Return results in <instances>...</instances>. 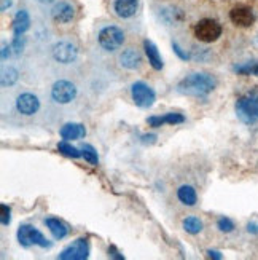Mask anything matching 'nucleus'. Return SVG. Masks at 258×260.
<instances>
[{"label":"nucleus","mask_w":258,"mask_h":260,"mask_svg":"<svg viewBox=\"0 0 258 260\" xmlns=\"http://www.w3.org/2000/svg\"><path fill=\"white\" fill-rule=\"evenodd\" d=\"M230 19L233 21V24L241 26V27H249L253 24L255 16L252 13V10L247 7H236L230 11Z\"/></svg>","instance_id":"9b49d317"},{"label":"nucleus","mask_w":258,"mask_h":260,"mask_svg":"<svg viewBox=\"0 0 258 260\" xmlns=\"http://www.w3.org/2000/svg\"><path fill=\"white\" fill-rule=\"evenodd\" d=\"M183 121H185V117L180 114H174V112L166 114L163 117H149L147 118V123L152 128H160V126L166 125V123H169V125H178V123H183Z\"/></svg>","instance_id":"dca6fc26"},{"label":"nucleus","mask_w":258,"mask_h":260,"mask_svg":"<svg viewBox=\"0 0 258 260\" xmlns=\"http://www.w3.org/2000/svg\"><path fill=\"white\" fill-rule=\"evenodd\" d=\"M82 156L85 158V160L89 163V165H97L99 163V156H97V152L93 145H89V144H85L82 145Z\"/></svg>","instance_id":"b1692460"},{"label":"nucleus","mask_w":258,"mask_h":260,"mask_svg":"<svg viewBox=\"0 0 258 260\" xmlns=\"http://www.w3.org/2000/svg\"><path fill=\"white\" fill-rule=\"evenodd\" d=\"M195 36L201 42L212 43L222 36V26L215 19H209V18L201 19L195 26Z\"/></svg>","instance_id":"423d86ee"},{"label":"nucleus","mask_w":258,"mask_h":260,"mask_svg":"<svg viewBox=\"0 0 258 260\" xmlns=\"http://www.w3.org/2000/svg\"><path fill=\"white\" fill-rule=\"evenodd\" d=\"M99 45L105 51H115L118 50L123 42H125V32L117 26H107L99 32Z\"/></svg>","instance_id":"7ed1b4c3"},{"label":"nucleus","mask_w":258,"mask_h":260,"mask_svg":"<svg viewBox=\"0 0 258 260\" xmlns=\"http://www.w3.org/2000/svg\"><path fill=\"white\" fill-rule=\"evenodd\" d=\"M51 54L53 59L59 64H72L77 61L78 58V50L73 43L67 42V40H61L56 42L51 48Z\"/></svg>","instance_id":"6e6552de"},{"label":"nucleus","mask_w":258,"mask_h":260,"mask_svg":"<svg viewBox=\"0 0 258 260\" xmlns=\"http://www.w3.org/2000/svg\"><path fill=\"white\" fill-rule=\"evenodd\" d=\"M207 254H209V257H210V258H217V260H220V258H222L220 252H217V251H209Z\"/></svg>","instance_id":"7c9ffc66"},{"label":"nucleus","mask_w":258,"mask_h":260,"mask_svg":"<svg viewBox=\"0 0 258 260\" xmlns=\"http://www.w3.org/2000/svg\"><path fill=\"white\" fill-rule=\"evenodd\" d=\"M143 48H145V54H147L150 66L155 71H161L163 69V59H161V54H160L158 48H156V45L150 40H145Z\"/></svg>","instance_id":"f3484780"},{"label":"nucleus","mask_w":258,"mask_h":260,"mask_svg":"<svg viewBox=\"0 0 258 260\" xmlns=\"http://www.w3.org/2000/svg\"><path fill=\"white\" fill-rule=\"evenodd\" d=\"M30 26V19H29V15L26 10H19L15 19H13V32L15 36H22Z\"/></svg>","instance_id":"aec40b11"},{"label":"nucleus","mask_w":258,"mask_h":260,"mask_svg":"<svg viewBox=\"0 0 258 260\" xmlns=\"http://www.w3.org/2000/svg\"><path fill=\"white\" fill-rule=\"evenodd\" d=\"M51 16L56 22H61V24H67L70 22L75 16V10L70 4L67 2H59L56 4L51 10Z\"/></svg>","instance_id":"ddd939ff"},{"label":"nucleus","mask_w":258,"mask_h":260,"mask_svg":"<svg viewBox=\"0 0 258 260\" xmlns=\"http://www.w3.org/2000/svg\"><path fill=\"white\" fill-rule=\"evenodd\" d=\"M217 86V80L210 74H192L185 77L183 80L177 85L178 93L188 96H207L212 89Z\"/></svg>","instance_id":"f257e3e1"},{"label":"nucleus","mask_w":258,"mask_h":260,"mask_svg":"<svg viewBox=\"0 0 258 260\" xmlns=\"http://www.w3.org/2000/svg\"><path fill=\"white\" fill-rule=\"evenodd\" d=\"M40 2H43V4H50V2H53V0H40Z\"/></svg>","instance_id":"473e14b6"},{"label":"nucleus","mask_w":258,"mask_h":260,"mask_svg":"<svg viewBox=\"0 0 258 260\" xmlns=\"http://www.w3.org/2000/svg\"><path fill=\"white\" fill-rule=\"evenodd\" d=\"M0 208H2V225L7 227V225H10V220H11V211L5 203H2V206Z\"/></svg>","instance_id":"bb28decb"},{"label":"nucleus","mask_w":258,"mask_h":260,"mask_svg":"<svg viewBox=\"0 0 258 260\" xmlns=\"http://www.w3.org/2000/svg\"><path fill=\"white\" fill-rule=\"evenodd\" d=\"M182 225H183V230L190 235H198L199 232H203V222L195 216H190V217L183 219Z\"/></svg>","instance_id":"412c9836"},{"label":"nucleus","mask_w":258,"mask_h":260,"mask_svg":"<svg viewBox=\"0 0 258 260\" xmlns=\"http://www.w3.org/2000/svg\"><path fill=\"white\" fill-rule=\"evenodd\" d=\"M58 150H59L62 155L69 156V158H80V156H82V149L78 150L77 147H73V145L69 144V141H62V142H59V144H58Z\"/></svg>","instance_id":"4be33fe9"},{"label":"nucleus","mask_w":258,"mask_h":260,"mask_svg":"<svg viewBox=\"0 0 258 260\" xmlns=\"http://www.w3.org/2000/svg\"><path fill=\"white\" fill-rule=\"evenodd\" d=\"M19 78V74L15 67H8V69H4L2 72V86H13Z\"/></svg>","instance_id":"5701e85b"},{"label":"nucleus","mask_w":258,"mask_h":260,"mask_svg":"<svg viewBox=\"0 0 258 260\" xmlns=\"http://www.w3.org/2000/svg\"><path fill=\"white\" fill-rule=\"evenodd\" d=\"M236 114L245 125H255L258 123V88L244 94L236 103Z\"/></svg>","instance_id":"f03ea898"},{"label":"nucleus","mask_w":258,"mask_h":260,"mask_svg":"<svg viewBox=\"0 0 258 260\" xmlns=\"http://www.w3.org/2000/svg\"><path fill=\"white\" fill-rule=\"evenodd\" d=\"M16 110L24 117H32L40 110V99L33 93H21L15 101Z\"/></svg>","instance_id":"1a4fd4ad"},{"label":"nucleus","mask_w":258,"mask_h":260,"mask_svg":"<svg viewBox=\"0 0 258 260\" xmlns=\"http://www.w3.org/2000/svg\"><path fill=\"white\" fill-rule=\"evenodd\" d=\"M177 198L180 203H183L185 206H195L198 201L196 190L192 185H182L177 190Z\"/></svg>","instance_id":"6ab92c4d"},{"label":"nucleus","mask_w":258,"mask_h":260,"mask_svg":"<svg viewBox=\"0 0 258 260\" xmlns=\"http://www.w3.org/2000/svg\"><path fill=\"white\" fill-rule=\"evenodd\" d=\"M131 96H132V101L134 104L140 109H149L155 104L156 101V94L153 89L143 82H136L132 83L131 86Z\"/></svg>","instance_id":"0eeeda50"},{"label":"nucleus","mask_w":258,"mask_h":260,"mask_svg":"<svg viewBox=\"0 0 258 260\" xmlns=\"http://www.w3.org/2000/svg\"><path fill=\"white\" fill-rule=\"evenodd\" d=\"M11 5V0H2V5H0V8H2V11H5L7 8H10Z\"/></svg>","instance_id":"2f4dec72"},{"label":"nucleus","mask_w":258,"mask_h":260,"mask_svg":"<svg viewBox=\"0 0 258 260\" xmlns=\"http://www.w3.org/2000/svg\"><path fill=\"white\" fill-rule=\"evenodd\" d=\"M24 37L22 36H15V39H13V43H11V50H13V53L18 56V54H21L22 53V50H24Z\"/></svg>","instance_id":"a878e982"},{"label":"nucleus","mask_w":258,"mask_h":260,"mask_svg":"<svg viewBox=\"0 0 258 260\" xmlns=\"http://www.w3.org/2000/svg\"><path fill=\"white\" fill-rule=\"evenodd\" d=\"M45 225L48 227V230L51 232V235L54 236L56 240H64L67 235H69V229L65 227V223H62L59 219H45Z\"/></svg>","instance_id":"a211bd4d"},{"label":"nucleus","mask_w":258,"mask_h":260,"mask_svg":"<svg viewBox=\"0 0 258 260\" xmlns=\"http://www.w3.org/2000/svg\"><path fill=\"white\" fill-rule=\"evenodd\" d=\"M247 230H249L250 233H258V225H256V223H249V225H247Z\"/></svg>","instance_id":"c756f323"},{"label":"nucleus","mask_w":258,"mask_h":260,"mask_svg":"<svg viewBox=\"0 0 258 260\" xmlns=\"http://www.w3.org/2000/svg\"><path fill=\"white\" fill-rule=\"evenodd\" d=\"M108 254H110L112 257H115V258H123V255H120V254H118V251L115 249L114 246H112V247H108Z\"/></svg>","instance_id":"c85d7f7f"},{"label":"nucleus","mask_w":258,"mask_h":260,"mask_svg":"<svg viewBox=\"0 0 258 260\" xmlns=\"http://www.w3.org/2000/svg\"><path fill=\"white\" fill-rule=\"evenodd\" d=\"M217 227L220 232H225V233H230L234 230V223L233 220H230L228 217H220L218 222H217Z\"/></svg>","instance_id":"393cba45"},{"label":"nucleus","mask_w":258,"mask_h":260,"mask_svg":"<svg viewBox=\"0 0 258 260\" xmlns=\"http://www.w3.org/2000/svg\"><path fill=\"white\" fill-rule=\"evenodd\" d=\"M172 48H174V51L177 53V56H178V58H180V59H185V61H187V59L190 58V56H188L187 53H183V51H182V48L178 47L177 43H172Z\"/></svg>","instance_id":"cd10ccee"},{"label":"nucleus","mask_w":258,"mask_h":260,"mask_svg":"<svg viewBox=\"0 0 258 260\" xmlns=\"http://www.w3.org/2000/svg\"><path fill=\"white\" fill-rule=\"evenodd\" d=\"M121 67H125V69H129V71H136L142 66V56L137 50L134 48H126L123 50L120 58H118Z\"/></svg>","instance_id":"f8f14e48"},{"label":"nucleus","mask_w":258,"mask_h":260,"mask_svg":"<svg viewBox=\"0 0 258 260\" xmlns=\"http://www.w3.org/2000/svg\"><path fill=\"white\" fill-rule=\"evenodd\" d=\"M115 13L120 18H131L136 15V11L139 8L137 0H115Z\"/></svg>","instance_id":"2eb2a0df"},{"label":"nucleus","mask_w":258,"mask_h":260,"mask_svg":"<svg viewBox=\"0 0 258 260\" xmlns=\"http://www.w3.org/2000/svg\"><path fill=\"white\" fill-rule=\"evenodd\" d=\"M77 98V86L69 80H58L51 86V99L56 104H70Z\"/></svg>","instance_id":"39448f33"},{"label":"nucleus","mask_w":258,"mask_h":260,"mask_svg":"<svg viewBox=\"0 0 258 260\" xmlns=\"http://www.w3.org/2000/svg\"><path fill=\"white\" fill-rule=\"evenodd\" d=\"M18 241L22 247H29L32 244H37L40 247H50L51 243L45 238V236L35 229V227H32V225H21V227L18 229Z\"/></svg>","instance_id":"20e7f679"},{"label":"nucleus","mask_w":258,"mask_h":260,"mask_svg":"<svg viewBox=\"0 0 258 260\" xmlns=\"http://www.w3.org/2000/svg\"><path fill=\"white\" fill-rule=\"evenodd\" d=\"M59 134L64 141H75V139L85 138L86 129L83 125H80V123H65V125L61 128Z\"/></svg>","instance_id":"4468645a"},{"label":"nucleus","mask_w":258,"mask_h":260,"mask_svg":"<svg viewBox=\"0 0 258 260\" xmlns=\"http://www.w3.org/2000/svg\"><path fill=\"white\" fill-rule=\"evenodd\" d=\"M89 255V244L86 238H78L59 254L61 260H85Z\"/></svg>","instance_id":"9d476101"}]
</instances>
